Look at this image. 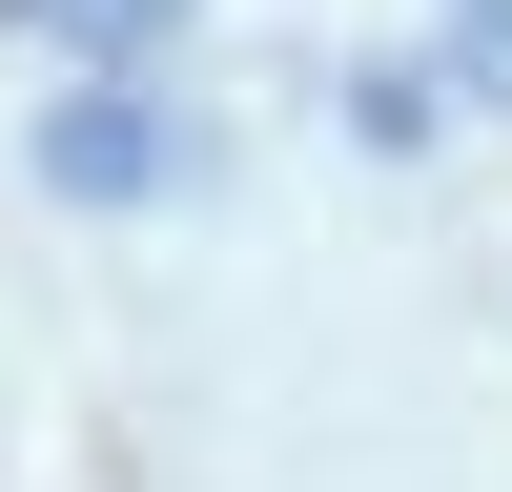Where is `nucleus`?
I'll use <instances>...</instances> for the list:
<instances>
[{
	"label": "nucleus",
	"instance_id": "nucleus-2",
	"mask_svg": "<svg viewBox=\"0 0 512 492\" xmlns=\"http://www.w3.org/2000/svg\"><path fill=\"white\" fill-rule=\"evenodd\" d=\"M82 21H103V41H164V21H185V0H82Z\"/></svg>",
	"mask_w": 512,
	"mask_h": 492
},
{
	"label": "nucleus",
	"instance_id": "nucleus-1",
	"mask_svg": "<svg viewBox=\"0 0 512 492\" xmlns=\"http://www.w3.org/2000/svg\"><path fill=\"white\" fill-rule=\"evenodd\" d=\"M41 185H62V205H164V185H185V123H164L144 82H82V103L41 123Z\"/></svg>",
	"mask_w": 512,
	"mask_h": 492
}]
</instances>
